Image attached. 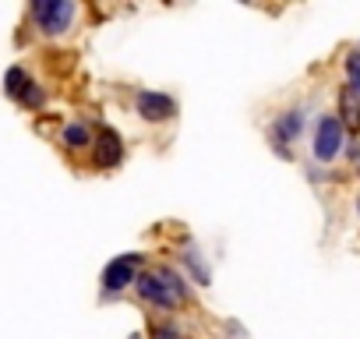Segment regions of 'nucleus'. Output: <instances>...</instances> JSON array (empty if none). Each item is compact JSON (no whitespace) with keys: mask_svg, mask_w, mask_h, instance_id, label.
Masks as SVG:
<instances>
[{"mask_svg":"<svg viewBox=\"0 0 360 339\" xmlns=\"http://www.w3.org/2000/svg\"><path fill=\"white\" fill-rule=\"evenodd\" d=\"M134 286H138V293H141L148 304H155V307H173V304L184 300V283H180V276L169 272V269L145 272V276L134 279Z\"/></svg>","mask_w":360,"mask_h":339,"instance_id":"obj_1","label":"nucleus"},{"mask_svg":"<svg viewBox=\"0 0 360 339\" xmlns=\"http://www.w3.org/2000/svg\"><path fill=\"white\" fill-rule=\"evenodd\" d=\"M342 124H339V117H321L318 120V131H314V159L318 162H332L339 152H342Z\"/></svg>","mask_w":360,"mask_h":339,"instance_id":"obj_2","label":"nucleus"},{"mask_svg":"<svg viewBox=\"0 0 360 339\" xmlns=\"http://www.w3.org/2000/svg\"><path fill=\"white\" fill-rule=\"evenodd\" d=\"M36 11V22L43 32H64L75 18V4H68V0H39V4L32 8Z\"/></svg>","mask_w":360,"mask_h":339,"instance_id":"obj_3","label":"nucleus"},{"mask_svg":"<svg viewBox=\"0 0 360 339\" xmlns=\"http://www.w3.org/2000/svg\"><path fill=\"white\" fill-rule=\"evenodd\" d=\"M138 255H124V258H117V262H110L106 265V272H103V286L106 290H124V286H131L134 279H138Z\"/></svg>","mask_w":360,"mask_h":339,"instance_id":"obj_4","label":"nucleus"},{"mask_svg":"<svg viewBox=\"0 0 360 339\" xmlns=\"http://www.w3.org/2000/svg\"><path fill=\"white\" fill-rule=\"evenodd\" d=\"M138 113L145 120H166V117L176 113V103L169 96H162V92H141L138 96Z\"/></svg>","mask_w":360,"mask_h":339,"instance_id":"obj_5","label":"nucleus"},{"mask_svg":"<svg viewBox=\"0 0 360 339\" xmlns=\"http://www.w3.org/2000/svg\"><path fill=\"white\" fill-rule=\"evenodd\" d=\"M339 110H342V117H339V124H342V131H360V99H356V89H342L339 92Z\"/></svg>","mask_w":360,"mask_h":339,"instance_id":"obj_6","label":"nucleus"},{"mask_svg":"<svg viewBox=\"0 0 360 339\" xmlns=\"http://www.w3.org/2000/svg\"><path fill=\"white\" fill-rule=\"evenodd\" d=\"M300 127H304V113H300V110L283 113V117H279V124H276V141H290V138H297V134H300Z\"/></svg>","mask_w":360,"mask_h":339,"instance_id":"obj_7","label":"nucleus"},{"mask_svg":"<svg viewBox=\"0 0 360 339\" xmlns=\"http://www.w3.org/2000/svg\"><path fill=\"white\" fill-rule=\"evenodd\" d=\"M120 159V141L113 138V134H106L103 141H99V152H96V162L99 166H113Z\"/></svg>","mask_w":360,"mask_h":339,"instance_id":"obj_8","label":"nucleus"},{"mask_svg":"<svg viewBox=\"0 0 360 339\" xmlns=\"http://www.w3.org/2000/svg\"><path fill=\"white\" fill-rule=\"evenodd\" d=\"M64 141H68L71 148H78V145H89V127H85V124H71V127L64 131Z\"/></svg>","mask_w":360,"mask_h":339,"instance_id":"obj_9","label":"nucleus"},{"mask_svg":"<svg viewBox=\"0 0 360 339\" xmlns=\"http://www.w3.org/2000/svg\"><path fill=\"white\" fill-rule=\"evenodd\" d=\"M346 75H349V89L360 92V53H349L346 57Z\"/></svg>","mask_w":360,"mask_h":339,"instance_id":"obj_10","label":"nucleus"},{"mask_svg":"<svg viewBox=\"0 0 360 339\" xmlns=\"http://www.w3.org/2000/svg\"><path fill=\"white\" fill-rule=\"evenodd\" d=\"M22 89H25V71L22 68H11L8 71V92L11 96H22Z\"/></svg>","mask_w":360,"mask_h":339,"instance_id":"obj_11","label":"nucleus"},{"mask_svg":"<svg viewBox=\"0 0 360 339\" xmlns=\"http://www.w3.org/2000/svg\"><path fill=\"white\" fill-rule=\"evenodd\" d=\"M155 339H180V335H176L173 328H166V325H162V328H155Z\"/></svg>","mask_w":360,"mask_h":339,"instance_id":"obj_12","label":"nucleus"},{"mask_svg":"<svg viewBox=\"0 0 360 339\" xmlns=\"http://www.w3.org/2000/svg\"><path fill=\"white\" fill-rule=\"evenodd\" d=\"M356 209H360V202H356Z\"/></svg>","mask_w":360,"mask_h":339,"instance_id":"obj_13","label":"nucleus"}]
</instances>
